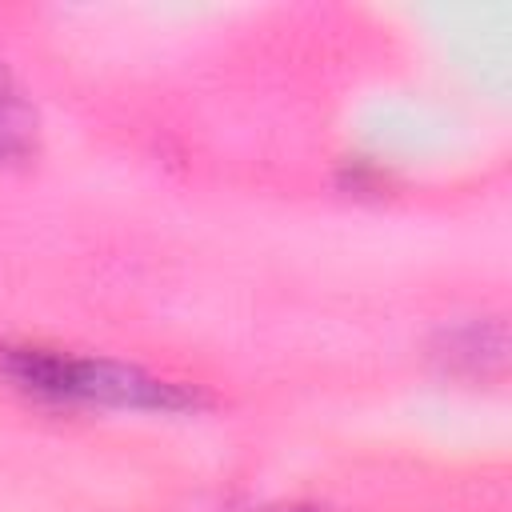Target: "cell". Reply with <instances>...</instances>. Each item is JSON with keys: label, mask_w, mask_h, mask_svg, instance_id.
Masks as SVG:
<instances>
[{"label": "cell", "mask_w": 512, "mask_h": 512, "mask_svg": "<svg viewBox=\"0 0 512 512\" xmlns=\"http://www.w3.org/2000/svg\"><path fill=\"white\" fill-rule=\"evenodd\" d=\"M0 376L8 380V388L48 408H120L164 416L208 408V396L196 384L156 376L128 360L76 356L68 348L32 340L0 344Z\"/></svg>", "instance_id": "obj_1"}, {"label": "cell", "mask_w": 512, "mask_h": 512, "mask_svg": "<svg viewBox=\"0 0 512 512\" xmlns=\"http://www.w3.org/2000/svg\"><path fill=\"white\" fill-rule=\"evenodd\" d=\"M428 356L444 376L488 380L504 368V320L488 316V320H464V324L440 328Z\"/></svg>", "instance_id": "obj_2"}, {"label": "cell", "mask_w": 512, "mask_h": 512, "mask_svg": "<svg viewBox=\"0 0 512 512\" xmlns=\"http://www.w3.org/2000/svg\"><path fill=\"white\" fill-rule=\"evenodd\" d=\"M40 160V116L0 60V168H32Z\"/></svg>", "instance_id": "obj_3"}, {"label": "cell", "mask_w": 512, "mask_h": 512, "mask_svg": "<svg viewBox=\"0 0 512 512\" xmlns=\"http://www.w3.org/2000/svg\"><path fill=\"white\" fill-rule=\"evenodd\" d=\"M248 512H336L328 504H304V500H292V504H264V508H248Z\"/></svg>", "instance_id": "obj_4"}]
</instances>
